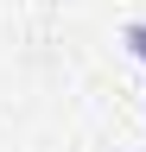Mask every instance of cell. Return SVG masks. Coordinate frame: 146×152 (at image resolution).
Masks as SVG:
<instances>
[{
    "label": "cell",
    "mask_w": 146,
    "mask_h": 152,
    "mask_svg": "<svg viewBox=\"0 0 146 152\" xmlns=\"http://www.w3.org/2000/svg\"><path fill=\"white\" fill-rule=\"evenodd\" d=\"M121 45H127V51H134L140 64H146V19H134V26H121Z\"/></svg>",
    "instance_id": "6da1fadb"
}]
</instances>
